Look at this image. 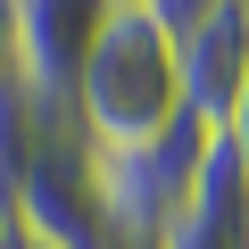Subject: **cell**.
<instances>
[{
    "instance_id": "cell-5",
    "label": "cell",
    "mask_w": 249,
    "mask_h": 249,
    "mask_svg": "<svg viewBox=\"0 0 249 249\" xmlns=\"http://www.w3.org/2000/svg\"><path fill=\"white\" fill-rule=\"evenodd\" d=\"M67 108H42L17 75L0 83V216L17 224V199H25V183H34V158H42V142H50V124H58Z\"/></svg>"
},
{
    "instance_id": "cell-3",
    "label": "cell",
    "mask_w": 249,
    "mask_h": 249,
    "mask_svg": "<svg viewBox=\"0 0 249 249\" xmlns=\"http://www.w3.org/2000/svg\"><path fill=\"white\" fill-rule=\"evenodd\" d=\"M9 17V58H17V83L42 100V108H67L75 100V75L100 42V25L116 17V0H0Z\"/></svg>"
},
{
    "instance_id": "cell-11",
    "label": "cell",
    "mask_w": 249,
    "mask_h": 249,
    "mask_svg": "<svg viewBox=\"0 0 249 249\" xmlns=\"http://www.w3.org/2000/svg\"><path fill=\"white\" fill-rule=\"evenodd\" d=\"M0 249H9V232H0Z\"/></svg>"
},
{
    "instance_id": "cell-8",
    "label": "cell",
    "mask_w": 249,
    "mask_h": 249,
    "mask_svg": "<svg viewBox=\"0 0 249 249\" xmlns=\"http://www.w3.org/2000/svg\"><path fill=\"white\" fill-rule=\"evenodd\" d=\"M9 249H58V241H42V232H25V224H9Z\"/></svg>"
},
{
    "instance_id": "cell-9",
    "label": "cell",
    "mask_w": 249,
    "mask_h": 249,
    "mask_svg": "<svg viewBox=\"0 0 249 249\" xmlns=\"http://www.w3.org/2000/svg\"><path fill=\"white\" fill-rule=\"evenodd\" d=\"M133 249H158V241H133Z\"/></svg>"
},
{
    "instance_id": "cell-1",
    "label": "cell",
    "mask_w": 249,
    "mask_h": 249,
    "mask_svg": "<svg viewBox=\"0 0 249 249\" xmlns=\"http://www.w3.org/2000/svg\"><path fill=\"white\" fill-rule=\"evenodd\" d=\"M67 116H75V133H83L91 158H133V150L166 142L191 116V100H183V50H175V34L142 9V0H116V17L100 25L91 58L75 75Z\"/></svg>"
},
{
    "instance_id": "cell-4",
    "label": "cell",
    "mask_w": 249,
    "mask_h": 249,
    "mask_svg": "<svg viewBox=\"0 0 249 249\" xmlns=\"http://www.w3.org/2000/svg\"><path fill=\"white\" fill-rule=\"evenodd\" d=\"M175 50H183V100H191V116L208 133H224V116L249 91V0H216Z\"/></svg>"
},
{
    "instance_id": "cell-2",
    "label": "cell",
    "mask_w": 249,
    "mask_h": 249,
    "mask_svg": "<svg viewBox=\"0 0 249 249\" xmlns=\"http://www.w3.org/2000/svg\"><path fill=\"white\" fill-rule=\"evenodd\" d=\"M208 150V124L183 116L166 142L133 150V158H91V183H100V208L116 224V241H158L175 216H183V191H191V166Z\"/></svg>"
},
{
    "instance_id": "cell-10",
    "label": "cell",
    "mask_w": 249,
    "mask_h": 249,
    "mask_svg": "<svg viewBox=\"0 0 249 249\" xmlns=\"http://www.w3.org/2000/svg\"><path fill=\"white\" fill-rule=\"evenodd\" d=\"M0 232H9V216H0Z\"/></svg>"
},
{
    "instance_id": "cell-6",
    "label": "cell",
    "mask_w": 249,
    "mask_h": 249,
    "mask_svg": "<svg viewBox=\"0 0 249 249\" xmlns=\"http://www.w3.org/2000/svg\"><path fill=\"white\" fill-rule=\"evenodd\" d=\"M158 249H249V241H224V232H208V224H191V216H175V224L158 232Z\"/></svg>"
},
{
    "instance_id": "cell-7",
    "label": "cell",
    "mask_w": 249,
    "mask_h": 249,
    "mask_svg": "<svg viewBox=\"0 0 249 249\" xmlns=\"http://www.w3.org/2000/svg\"><path fill=\"white\" fill-rule=\"evenodd\" d=\"M224 142H232V150H241V175H249V91H241V108H232V116H224Z\"/></svg>"
}]
</instances>
